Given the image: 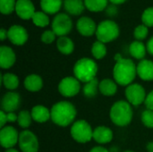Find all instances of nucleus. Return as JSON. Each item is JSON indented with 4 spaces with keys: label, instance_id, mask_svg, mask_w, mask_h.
<instances>
[{
    "label": "nucleus",
    "instance_id": "obj_1",
    "mask_svg": "<svg viewBox=\"0 0 153 152\" xmlns=\"http://www.w3.org/2000/svg\"><path fill=\"white\" fill-rule=\"evenodd\" d=\"M52 122L61 127H66L74 124L77 115L75 107L69 101H59L54 104L50 109Z\"/></svg>",
    "mask_w": 153,
    "mask_h": 152
},
{
    "label": "nucleus",
    "instance_id": "obj_2",
    "mask_svg": "<svg viewBox=\"0 0 153 152\" xmlns=\"http://www.w3.org/2000/svg\"><path fill=\"white\" fill-rule=\"evenodd\" d=\"M137 74V65L132 59L123 58L116 63L113 68V77L115 82L121 86L132 84Z\"/></svg>",
    "mask_w": 153,
    "mask_h": 152
},
{
    "label": "nucleus",
    "instance_id": "obj_3",
    "mask_svg": "<svg viewBox=\"0 0 153 152\" xmlns=\"http://www.w3.org/2000/svg\"><path fill=\"white\" fill-rule=\"evenodd\" d=\"M112 123L117 126L124 127L128 125L133 119V108L131 104L126 100H118L115 102L109 112Z\"/></svg>",
    "mask_w": 153,
    "mask_h": 152
},
{
    "label": "nucleus",
    "instance_id": "obj_4",
    "mask_svg": "<svg viewBox=\"0 0 153 152\" xmlns=\"http://www.w3.org/2000/svg\"><path fill=\"white\" fill-rule=\"evenodd\" d=\"M98 73V65L96 62L89 57L79 59L74 66V77L82 82H88L96 78Z\"/></svg>",
    "mask_w": 153,
    "mask_h": 152
},
{
    "label": "nucleus",
    "instance_id": "obj_5",
    "mask_svg": "<svg viewBox=\"0 0 153 152\" xmlns=\"http://www.w3.org/2000/svg\"><path fill=\"white\" fill-rule=\"evenodd\" d=\"M119 27L117 22L111 20H105L97 26V39L104 44L109 43L119 36Z\"/></svg>",
    "mask_w": 153,
    "mask_h": 152
},
{
    "label": "nucleus",
    "instance_id": "obj_6",
    "mask_svg": "<svg viewBox=\"0 0 153 152\" xmlns=\"http://www.w3.org/2000/svg\"><path fill=\"white\" fill-rule=\"evenodd\" d=\"M72 138L79 143H87L93 139V130L85 120L75 121L70 130Z\"/></svg>",
    "mask_w": 153,
    "mask_h": 152
},
{
    "label": "nucleus",
    "instance_id": "obj_7",
    "mask_svg": "<svg viewBox=\"0 0 153 152\" xmlns=\"http://www.w3.org/2000/svg\"><path fill=\"white\" fill-rule=\"evenodd\" d=\"M73 29V22L70 16L65 13H57L52 22V30L58 37L66 36Z\"/></svg>",
    "mask_w": 153,
    "mask_h": 152
},
{
    "label": "nucleus",
    "instance_id": "obj_8",
    "mask_svg": "<svg viewBox=\"0 0 153 152\" xmlns=\"http://www.w3.org/2000/svg\"><path fill=\"white\" fill-rule=\"evenodd\" d=\"M126 101L133 106H140L145 102L146 91L144 88L139 83H132L128 85L125 91Z\"/></svg>",
    "mask_w": 153,
    "mask_h": 152
},
{
    "label": "nucleus",
    "instance_id": "obj_9",
    "mask_svg": "<svg viewBox=\"0 0 153 152\" xmlns=\"http://www.w3.org/2000/svg\"><path fill=\"white\" fill-rule=\"evenodd\" d=\"M18 144L22 152H38L39 146L38 137L30 130H23L20 133Z\"/></svg>",
    "mask_w": 153,
    "mask_h": 152
},
{
    "label": "nucleus",
    "instance_id": "obj_10",
    "mask_svg": "<svg viewBox=\"0 0 153 152\" xmlns=\"http://www.w3.org/2000/svg\"><path fill=\"white\" fill-rule=\"evenodd\" d=\"M80 90V81L73 76H67L63 78L58 84L59 93L65 98H72L76 96L79 93Z\"/></svg>",
    "mask_w": 153,
    "mask_h": 152
},
{
    "label": "nucleus",
    "instance_id": "obj_11",
    "mask_svg": "<svg viewBox=\"0 0 153 152\" xmlns=\"http://www.w3.org/2000/svg\"><path fill=\"white\" fill-rule=\"evenodd\" d=\"M19 135L17 130L11 126L7 125L1 128L0 131V143L1 146L6 150L12 149L19 142Z\"/></svg>",
    "mask_w": 153,
    "mask_h": 152
},
{
    "label": "nucleus",
    "instance_id": "obj_12",
    "mask_svg": "<svg viewBox=\"0 0 153 152\" xmlns=\"http://www.w3.org/2000/svg\"><path fill=\"white\" fill-rule=\"evenodd\" d=\"M21 106V97L14 91L6 92L1 100V110L5 113H11L17 110Z\"/></svg>",
    "mask_w": 153,
    "mask_h": 152
},
{
    "label": "nucleus",
    "instance_id": "obj_13",
    "mask_svg": "<svg viewBox=\"0 0 153 152\" xmlns=\"http://www.w3.org/2000/svg\"><path fill=\"white\" fill-rule=\"evenodd\" d=\"M8 32V39L11 43L15 46H22L24 45L29 38L28 32L25 28L21 25H12Z\"/></svg>",
    "mask_w": 153,
    "mask_h": 152
},
{
    "label": "nucleus",
    "instance_id": "obj_14",
    "mask_svg": "<svg viewBox=\"0 0 153 152\" xmlns=\"http://www.w3.org/2000/svg\"><path fill=\"white\" fill-rule=\"evenodd\" d=\"M76 29L82 36L91 37L93 34H96L97 25L91 18L83 16L77 21Z\"/></svg>",
    "mask_w": 153,
    "mask_h": 152
},
{
    "label": "nucleus",
    "instance_id": "obj_15",
    "mask_svg": "<svg viewBox=\"0 0 153 152\" xmlns=\"http://www.w3.org/2000/svg\"><path fill=\"white\" fill-rule=\"evenodd\" d=\"M34 4L30 0H17L15 5L16 14L22 20H30L35 13Z\"/></svg>",
    "mask_w": 153,
    "mask_h": 152
},
{
    "label": "nucleus",
    "instance_id": "obj_16",
    "mask_svg": "<svg viewBox=\"0 0 153 152\" xmlns=\"http://www.w3.org/2000/svg\"><path fill=\"white\" fill-rule=\"evenodd\" d=\"M16 61L14 51L7 46L0 47V66L2 69L11 68Z\"/></svg>",
    "mask_w": 153,
    "mask_h": 152
},
{
    "label": "nucleus",
    "instance_id": "obj_17",
    "mask_svg": "<svg viewBox=\"0 0 153 152\" xmlns=\"http://www.w3.org/2000/svg\"><path fill=\"white\" fill-rule=\"evenodd\" d=\"M137 74L138 76L145 81H153V62L148 59H143L137 65Z\"/></svg>",
    "mask_w": 153,
    "mask_h": 152
},
{
    "label": "nucleus",
    "instance_id": "obj_18",
    "mask_svg": "<svg viewBox=\"0 0 153 152\" xmlns=\"http://www.w3.org/2000/svg\"><path fill=\"white\" fill-rule=\"evenodd\" d=\"M93 140L100 144L109 143L113 140V132L107 126H98L93 130Z\"/></svg>",
    "mask_w": 153,
    "mask_h": 152
},
{
    "label": "nucleus",
    "instance_id": "obj_19",
    "mask_svg": "<svg viewBox=\"0 0 153 152\" xmlns=\"http://www.w3.org/2000/svg\"><path fill=\"white\" fill-rule=\"evenodd\" d=\"M30 114H31L32 119H33L35 122L39 123V124L46 123V122H48L49 119H51V113H50V110H49L47 107L42 106V105L34 106V107L31 108Z\"/></svg>",
    "mask_w": 153,
    "mask_h": 152
},
{
    "label": "nucleus",
    "instance_id": "obj_20",
    "mask_svg": "<svg viewBox=\"0 0 153 152\" xmlns=\"http://www.w3.org/2000/svg\"><path fill=\"white\" fill-rule=\"evenodd\" d=\"M24 87L28 91L37 92L43 87V80L38 74H30L24 79Z\"/></svg>",
    "mask_w": 153,
    "mask_h": 152
},
{
    "label": "nucleus",
    "instance_id": "obj_21",
    "mask_svg": "<svg viewBox=\"0 0 153 152\" xmlns=\"http://www.w3.org/2000/svg\"><path fill=\"white\" fill-rule=\"evenodd\" d=\"M65 10L72 15H80L84 8V1L82 0H64Z\"/></svg>",
    "mask_w": 153,
    "mask_h": 152
},
{
    "label": "nucleus",
    "instance_id": "obj_22",
    "mask_svg": "<svg viewBox=\"0 0 153 152\" xmlns=\"http://www.w3.org/2000/svg\"><path fill=\"white\" fill-rule=\"evenodd\" d=\"M100 91L102 95L107 97L114 96L117 91V83L111 79H103L100 82Z\"/></svg>",
    "mask_w": 153,
    "mask_h": 152
},
{
    "label": "nucleus",
    "instance_id": "obj_23",
    "mask_svg": "<svg viewBox=\"0 0 153 152\" xmlns=\"http://www.w3.org/2000/svg\"><path fill=\"white\" fill-rule=\"evenodd\" d=\"M64 4L63 0H40V7L47 14H55Z\"/></svg>",
    "mask_w": 153,
    "mask_h": 152
},
{
    "label": "nucleus",
    "instance_id": "obj_24",
    "mask_svg": "<svg viewBox=\"0 0 153 152\" xmlns=\"http://www.w3.org/2000/svg\"><path fill=\"white\" fill-rule=\"evenodd\" d=\"M56 47L58 51L63 55H70L74 52V41L66 37H59L56 40Z\"/></svg>",
    "mask_w": 153,
    "mask_h": 152
},
{
    "label": "nucleus",
    "instance_id": "obj_25",
    "mask_svg": "<svg viewBox=\"0 0 153 152\" xmlns=\"http://www.w3.org/2000/svg\"><path fill=\"white\" fill-rule=\"evenodd\" d=\"M147 48L145 45L139 40H134L130 44L129 47V52L133 57L138 60H143L146 55Z\"/></svg>",
    "mask_w": 153,
    "mask_h": 152
},
{
    "label": "nucleus",
    "instance_id": "obj_26",
    "mask_svg": "<svg viewBox=\"0 0 153 152\" xmlns=\"http://www.w3.org/2000/svg\"><path fill=\"white\" fill-rule=\"evenodd\" d=\"M1 82L9 90H14L19 86V78L12 73H5L1 75Z\"/></svg>",
    "mask_w": 153,
    "mask_h": 152
},
{
    "label": "nucleus",
    "instance_id": "obj_27",
    "mask_svg": "<svg viewBox=\"0 0 153 152\" xmlns=\"http://www.w3.org/2000/svg\"><path fill=\"white\" fill-rule=\"evenodd\" d=\"M100 90V82L97 78L86 82L82 88L83 95L87 98H94Z\"/></svg>",
    "mask_w": 153,
    "mask_h": 152
},
{
    "label": "nucleus",
    "instance_id": "obj_28",
    "mask_svg": "<svg viewBox=\"0 0 153 152\" xmlns=\"http://www.w3.org/2000/svg\"><path fill=\"white\" fill-rule=\"evenodd\" d=\"M85 7L94 13L105 11L108 4V0H83Z\"/></svg>",
    "mask_w": 153,
    "mask_h": 152
},
{
    "label": "nucleus",
    "instance_id": "obj_29",
    "mask_svg": "<svg viewBox=\"0 0 153 152\" xmlns=\"http://www.w3.org/2000/svg\"><path fill=\"white\" fill-rule=\"evenodd\" d=\"M91 54L96 59H102L107 55V47L104 43L97 40L91 46Z\"/></svg>",
    "mask_w": 153,
    "mask_h": 152
},
{
    "label": "nucleus",
    "instance_id": "obj_30",
    "mask_svg": "<svg viewBox=\"0 0 153 152\" xmlns=\"http://www.w3.org/2000/svg\"><path fill=\"white\" fill-rule=\"evenodd\" d=\"M31 20L36 26L40 28H44L49 24V18L48 14L43 11H36Z\"/></svg>",
    "mask_w": 153,
    "mask_h": 152
},
{
    "label": "nucleus",
    "instance_id": "obj_31",
    "mask_svg": "<svg viewBox=\"0 0 153 152\" xmlns=\"http://www.w3.org/2000/svg\"><path fill=\"white\" fill-rule=\"evenodd\" d=\"M32 116L30 112L27 111V110H22L18 114V119H17V123L19 125L20 127L26 129L28 127L30 126L31 125V121H32Z\"/></svg>",
    "mask_w": 153,
    "mask_h": 152
},
{
    "label": "nucleus",
    "instance_id": "obj_32",
    "mask_svg": "<svg viewBox=\"0 0 153 152\" xmlns=\"http://www.w3.org/2000/svg\"><path fill=\"white\" fill-rule=\"evenodd\" d=\"M15 0H0V11L2 14L8 15L15 11Z\"/></svg>",
    "mask_w": 153,
    "mask_h": 152
},
{
    "label": "nucleus",
    "instance_id": "obj_33",
    "mask_svg": "<svg viewBox=\"0 0 153 152\" xmlns=\"http://www.w3.org/2000/svg\"><path fill=\"white\" fill-rule=\"evenodd\" d=\"M149 33V29L146 25L144 24H140L138 25L134 30V37L136 40L142 41L143 39H145L148 36Z\"/></svg>",
    "mask_w": 153,
    "mask_h": 152
},
{
    "label": "nucleus",
    "instance_id": "obj_34",
    "mask_svg": "<svg viewBox=\"0 0 153 152\" xmlns=\"http://www.w3.org/2000/svg\"><path fill=\"white\" fill-rule=\"evenodd\" d=\"M143 24L146 25L148 28L153 27V7H149L145 9L142 14Z\"/></svg>",
    "mask_w": 153,
    "mask_h": 152
},
{
    "label": "nucleus",
    "instance_id": "obj_35",
    "mask_svg": "<svg viewBox=\"0 0 153 152\" xmlns=\"http://www.w3.org/2000/svg\"><path fill=\"white\" fill-rule=\"evenodd\" d=\"M142 123L148 128H153V111L146 109L142 113Z\"/></svg>",
    "mask_w": 153,
    "mask_h": 152
},
{
    "label": "nucleus",
    "instance_id": "obj_36",
    "mask_svg": "<svg viewBox=\"0 0 153 152\" xmlns=\"http://www.w3.org/2000/svg\"><path fill=\"white\" fill-rule=\"evenodd\" d=\"M56 33L51 30H45L41 36H40V39L43 43L45 44H51L53 43L55 40H56Z\"/></svg>",
    "mask_w": 153,
    "mask_h": 152
},
{
    "label": "nucleus",
    "instance_id": "obj_37",
    "mask_svg": "<svg viewBox=\"0 0 153 152\" xmlns=\"http://www.w3.org/2000/svg\"><path fill=\"white\" fill-rule=\"evenodd\" d=\"M106 14L108 16H110V17H113V16H116L117 13H118V8L117 6V4H110L107 6L106 10Z\"/></svg>",
    "mask_w": 153,
    "mask_h": 152
},
{
    "label": "nucleus",
    "instance_id": "obj_38",
    "mask_svg": "<svg viewBox=\"0 0 153 152\" xmlns=\"http://www.w3.org/2000/svg\"><path fill=\"white\" fill-rule=\"evenodd\" d=\"M144 104H145V107L147 108V109L153 111V90L150 93L147 94Z\"/></svg>",
    "mask_w": 153,
    "mask_h": 152
},
{
    "label": "nucleus",
    "instance_id": "obj_39",
    "mask_svg": "<svg viewBox=\"0 0 153 152\" xmlns=\"http://www.w3.org/2000/svg\"><path fill=\"white\" fill-rule=\"evenodd\" d=\"M6 118H7V122H9V123H14V122H17L18 115H16L14 112L6 113Z\"/></svg>",
    "mask_w": 153,
    "mask_h": 152
},
{
    "label": "nucleus",
    "instance_id": "obj_40",
    "mask_svg": "<svg viewBox=\"0 0 153 152\" xmlns=\"http://www.w3.org/2000/svg\"><path fill=\"white\" fill-rule=\"evenodd\" d=\"M7 123V118H6V113L3 110L0 111V127L3 128L4 127L5 124Z\"/></svg>",
    "mask_w": 153,
    "mask_h": 152
},
{
    "label": "nucleus",
    "instance_id": "obj_41",
    "mask_svg": "<svg viewBox=\"0 0 153 152\" xmlns=\"http://www.w3.org/2000/svg\"><path fill=\"white\" fill-rule=\"evenodd\" d=\"M146 48H147V51L149 54H151L152 56H153V37H152L148 42H147V45H146Z\"/></svg>",
    "mask_w": 153,
    "mask_h": 152
},
{
    "label": "nucleus",
    "instance_id": "obj_42",
    "mask_svg": "<svg viewBox=\"0 0 153 152\" xmlns=\"http://www.w3.org/2000/svg\"><path fill=\"white\" fill-rule=\"evenodd\" d=\"M89 152H109L106 148L102 147V146H96L94 148H92Z\"/></svg>",
    "mask_w": 153,
    "mask_h": 152
},
{
    "label": "nucleus",
    "instance_id": "obj_43",
    "mask_svg": "<svg viewBox=\"0 0 153 152\" xmlns=\"http://www.w3.org/2000/svg\"><path fill=\"white\" fill-rule=\"evenodd\" d=\"M7 38H8V32H7V30H4V28H2L0 30V39H1V41H4Z\"/></svg>",
    "mask_w": 153,
    "mask_h": 152
},
{
    "label": "nucleus",
    "instance_id": "obj_44",
    "mask_svg": "<svg viewBox=\"0 0 153 152\" xmlns=\"http://www.w3.org/2000/svg\"><path fill=\"white\" fill-rule=\"evenodd\" d=\"M111 2V4H121L123 3H125L126 0H109Z\"/></svg>",
    "mask_w": 153,
    "mask_h": 152
},
{
    "label": "nucleus",
    "instance_id": "obj_45",
    "mask_svg": "<svg viewBox=\"0 0 153 152\" xmlns=\"http://www.w3.org/2000/svg\"><path fill=\"white\" fill-rule=\"evenodd\" d=\"M147 151L149 152H153V142H151L147 144Z\"/></svg>",
    "mask_w": 153,
    "mask_h": 152
},
{
    "label": "nucleus",
    "instance_id": "obj_46",
    "mask_svg": "<svg viewBox=\"0 0 153 152\" xmlns=\"http://www.w3.org/2000/svg\"><path fill=\"white\" fill-rule=\"evenodd\" d=\"M114 59L116 60V62H118V61L122 60V59H123L122 55H121V54H119V53H117V54L114 56Z\"/></svg>",
    "mask_w": 153,
    "mask_h": 152
},
{
    "label": "nucleus",
    "instance_id": "obj_47",
    "mask_svg": "<svg viewBox=\"0 0 153 152\" xmlns=\"http://www.w3.org/2000/svg\"><path fill=\"white\" fill-rule=\"evenodd\" d=\"M4 152H19L17 150H15V149H13V148H12V149H8V150H6Z\"/></svg>",
    "mask_w": 153,
    "mask_h": 152
},
{
    "label": "nucleus",
    "instance_id": "obj_48",
    "mask_svg": "<svg viewBox=\"0 0 153 152\" xmlns=\"http://www.w3.org/2000/svg\"><path fill=\"white\" fill-rule=\"evenodd\" d=\"M123 152H134V151H123Z\"/></svg>",
    "mask_w": 153,
    "mask_h": 152
}]
</instances>
